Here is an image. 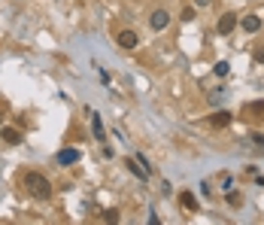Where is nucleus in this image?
Masks as SVG:
<instances>
[{
  "instance_id": "obj_1",
  "label": "nucleus",
  "mask_w": 264,
  "mask_h": 225,
  "mask_svg": "<svg viewBox=\"0 0 264 225\" xmlns=\"http://www.w3.org/2000/svg\"><path fill=\"white\" fill-rule=\"evenodd\" d=\"M21 183H25V189L37 198V201H49L52 198V183L46 179L43 174H37V171H28L25 177H21Z\"/></svg>"
},
{
  "instance_id": "obj_2",
  "label": "nucleus",
  "mask_w": 264,
  "mask_h": 225,
  "mask_svg": "<svg viewBox=\"0 0 264 225\" xmlns=\"http://www.w3.org/2000/svg\"><path fill=\"white\" fill-rule=\"evenodd\" d=\"M79 159H82V149H76V146H67V149H61L58 155H55V164H61V167H73Z\"/></svg>"
},
{
  "instance_id": "obj_3",
  "label": "nucleus",
  "mask_w": 264,
  "mask_h": 225,
  "mask_svg": "<svg viewBox=\"0 0 264 225\" xmlns=\"http://www.w3.org/2000/svg\"><path fill=\"white\" fill-rule=\"evenodd\" d=\"M116 43H119V49H124V52H131V49H137V43H140V37H137L134 31H119V37H116Z\"/></svg>"
},
{
  "instance_id": "obj_4",
  "label": "nucleus",
  "mask_w": 264,
  "mask_h": 225,
  "mask_svg": "<svg viewBox=\"0 0 264 225\" xmlns=\"http://www.w3.org/2000/svg\"><path fill=\"white\" fill-rule=\"evenodd\" d=\"M149 25H152V31H164L170 25V13L167 9H155V13L149 16Z\"/></svg>"
},
{
  "instance_id": "obj_5",
  "label": "nucleus",
  "mask_w": 264,
  "mask_h": 225,
  "mask_svg": "<svg viewBox=\"0 0 264 225\" xmlns=\"http://www.w3.org/2000/svg\"><path fill=\"white\" fill-rule=\"evenodd\" d=\"M237 28V16L234 13H225L222 18H219V25H216V31H219V37H228V33H231Z\"/></svg>"
},
{
  "instance_id": "obj_6",
  "label": "nucleus",
  "mask_w": 264,
  "mask_h": 225,
  "mask_svg": "<svg viewBox=\"0 0 264 225\" xmlns=\"http://www.w3.org/2000/svg\"><path fill=\"white\" fill-rule=\"evenodd\" d=\"M231 122H234V116L228 110H213V116H210V125L213 128H228Z\"/></svg>"
},
{
  "instance_id": "obj_7",
  "label": "nucleus",
  "mask_w": 264,
  "mask_h": 225,
  "mask_svg": "<svg viewBox=\"0 0 264 225\" xmlns=\"http://www.w3.org/2000/svg\"><path fill=\"white\" fill-rule=\"evenodd\" d=\"M0 137H3L9 146H18L21 140H25V134H21L18 128H13V125H9V128H0Z\"/></svg>"
},
{
  "instance_id": "obj_8",
  "label": "nucleus",
  "mask_w": 264,
  "mask_h": 225,
  "mask_svg": "<svg viewBox=\"0 0 264 225\" xmlns=\"http://www.w3.org/2000/svg\"><path fill=\"white\" fill-rule=\"evenodd\" d=\"M179 204L186 207L188 213H198V210H201V201L194 198V192H182V195H179Z\"/></svg>"
},
{
  "instance_id": "obj_9",
  "label": "nucleus",
  "mask_w": 264,
  "mask_h": 225,
  "mask_svg": "<svg viewBox=\"0 0 264 225\" xmlns=\"http://www.w3.org/2000/svg\"><path fill=\"white\" fill-rule=\"evenodd\" d=\"M122 164H124V167H128V171H131V174H134L137 179H149V174H146V167H143L140 161H137V159H124Z\"/></svg>"
},
{
  "instance_id": "obj_10",
  "label": "nucleus",
  "mask_w": 264,
  "mask_h": 225,
  "mask_svg": "<svg viewBox=\"0 0 264 225\" xmlns=\"http://www.w3.org/2000/svg\"><path fill=\"white\" fill-rule=\"evenodd\" d=\"M243 31L246 33H258L261 31V16H243Z\"/></svg>"
},
{
  "instance_id": "obj_11",
  "label": "nucleus",
  "mask_w": 264,
  "mask_h": 225,
  "mask_svg": "<svg viewBox=\"0 0 264 225\" xmlns=\"http://www.w3.org/2000/svg\"><path fill=\"white\" fill-rule=\"evenodd\" d=\"M91 131H94V137H97V140H107V131H103V122H100V116H94V119H91Z\"/></svg>"
},
{
  "instance_id": "obj_12",
  "label": "nucleus",
  "mask_w": 264,
  "mask_h": 225,
  "mask_svg": "<svg viewBox=\"0 0 264 225\" xmlns=\"http://www.w3.org/2000/svg\"><path fill=\"white\" fill-rule=\"evenodd\" d=\"M243 112H252V116H264V100H252V104L243 107Z\"/></svg>"
},
{
  "instance_id": "obj_13",
  "label": "nucleus",
  "mask_w": 264,
  "mask_h": 225,
  "mask_svg": "<svg viewBox=\"0 0 264 225\" xmlns=\"http://www.w3.org/2000/svg\"><path fill=\"white\" fill-rule=\"evenodd\" d=\"M225 95H228V92H225L222 85H219V88H213V92H210V104H213V107H216V104H222Z\"/></svg>"
},
{
  "instance_id": "obj_14",
  "label": "nucleus",
  "mask_w": 264,
  "mask_h": 225,
  "mask_svg": "<svg viewBox=\"0 0 264 225\" xmlns=\"http://www.w3.org/2000/svg\"><path fill=\"white\" fill-rule=\"evenodd\" d=\"M228 204H231V207H240V204H243V198H240V192H234V189H228Z\"/></svg>"
},
{
  "instance_id": "obj_15",
  "label": "nucleus",
  "mask_w": 264,
  "mask_h": 225,
  "mask_svg": "<svg viewBox=\"0 0 264 225\" xmlns=\"http://www.w3.org/2000/svg\"><path fill=\"white\" fill-rule=\"evenodd\" d=\"M228 70H231V64H228V61H219V64L213 67V73H216V76H228Z\"/></svg>"
},
{
  "instance_id": "obj_16",
  "label": "nucleus",
  "mask_w": 264,
  "mask_h": 225,
  "mask_svg": "<svg viewBox=\"0 0 264 225\" xmlns=\"http://www.w3.org/2000/svg\"><path fill=\"white\" fill-rule=\"evenodd\" d=\"M134 159H137V161H140V164L146 167V174H149V177H152V164H149V161H146V155H143V152H137V155H134Z\"/></svg>"
},
{
  "instance_id": "obj_17",
  "label": "nucleus",
  "mask_w": 264,
  "mask_h": 225,
  "mask_svg": "<svg viewBox=\"0 0 264 225\" xmlns=\"http://www.w3.org/2000/svg\"><path fill=\"white\" fill-rule=\"evenodd\" d=\"M103 219H107V222H119V210H107V213H103Z\"/></svg>"
},
{
  "instance_id": "obj_18",
  "label": "nucleus",
  "mask_w": 264,
  "mask_h": 225,
  "mask_svg": "<svg viewBox=\"0 0 264 225\" xmlns=\"http://www.w3.org/2000/svg\"><path fill=\"white\" fill-rule=\"evenodd\" d=\"M191 18H194V9L186 6V9H182V21H191Z\"/></svg>"
},
{
  "instance_id": "obj_19",
  "label": "nucleus",
  "mask_w": 264,
  "mask_h": 225,
  "mask_svg": "<svg viewBox=\"0 0 264 225\" xmlns=\"http://www.w3.org/2000/svg\"><path fill=\"white\" fill-rule=\"evenodd\" d=\"M252 143H255V146H264V134L255 131V134H252Z\"/></svg>"
},
{
  "instance_id": "obj_20",
  "label": "nucleus",
  "mask_w": 264,
  "mask_h": 225,
  "mask_svg": "<svg viewBox=\"0 0 264 225\" xmlns=\"http://www.w3.org/2000/svg\"><path fill=\"white\" fill-rule=\"evenodd\" d=\"M255 64H264V49H258V52H255Z\"/></svg>"
},
{
  "instance_id": "obj_21",
  "label": "nucleus",
  "mask_w": 264,
  "mask_h": 225,
  "mask_svg": "<svg viewBox=\"0 0 264 225\" xmlns=\"http://www.w3.org/2000/svg\"><path fill=\"white\" fill-rule=\"evenodd\" d=\"M213 3V0H198V6H210Z\"/></svg>"
}]
</instances>
